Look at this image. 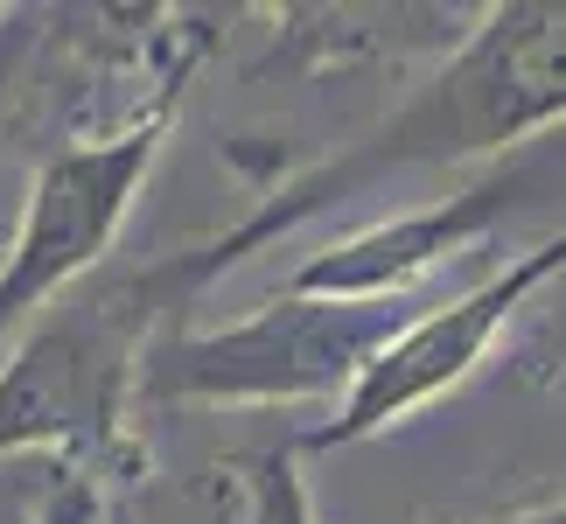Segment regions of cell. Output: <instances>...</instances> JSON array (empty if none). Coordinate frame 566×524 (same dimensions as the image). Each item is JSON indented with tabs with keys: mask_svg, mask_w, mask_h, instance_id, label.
<instances>
[{
	"mask_svg": "<svg viewBox=\"0 0 566 524\" xmlns=\"http://www.w3.org/2000/svg\"><path fill=\"white\" fill-rule=\"evenodd\" d=\"M553 273H566V231H553V238H538L532 252L504 259L483 287L454 294V301H441V308H427V315H406V329L391 336L371 364H364V378L350 385V399L336 406V420L308 427L294 448H357V441H378V433L406 427L412 412H427L433 399L462 391L475 378V364H490V349L504 343L517 308H525Z\"/></svg>",
	"mask_w": 566,
	"mask_h": 524,
	"instance_id": "5b68a950",
	"label": "cell"
},
{
	"mask_svg": "<svg viewBox=\"0 0 566 524\" xmlns=\"http://www.w3.org/2000/svg\"><path fill=\"white\" fill-rule=\"evenodd\" d=\"M532 203V175L525 168H490L462 182L454 196H433V203L385 217V224H364L336 245H322L315 259H301L287 294H315V301H399L412 294L433 266L462 259L475 238H490L511 210Z\"/></svg>",
	"mask_w": 566,
	"mask_h": 524,
	"instance_id": "8992f818",
	"label": "cell"
},
{
	"mask_svg": "<svg viewBox=\"0 0 566 524\" xmlns=\"http://www.w3.org/2000/svg\"><path fill=\"white\" fill-rule=\"evenodd\" d=\"M504 524H566V504H546V511H525V517H504Z\"/></svg>",
	"mask_w": 566,
	"mask_h": 524,
	"instance_id": "30bf717a",
	"label": "cell"
},
{
	"mask_svg": "<svg viewBox=\"0 0 566 524\" xmlns=\"http://www.w3.org/2000/svg\"><path fill=\"white\" fill-rule=\"evenodd\" d=\"M176 315L182 301L168 294L161 259H147L77 280L35 322H21L0 357V469L50 454L56 469L92 475V454H119L140 364L161 329H176Z\"/></svg>",
	"mask_w": 566,
	"mask_h": 524,
	"instance_id": "7a4b0ae2",
	"label": "cell"
},
{
	"mask_svg": "<svg viewBox=\"0 0 566 524\" xmlns=\"http://www.w3.org/2000/svg\"><path fill=\"white\" fill-rule=\"evenodd\" d=\"M176 113H182V84H168L140 119L35 161L21 224L0 252V336H14L56 294H71L77 280L98 273V259L126 231L147 175H155L168 134H176Z\"/></svg>",
	"mask_w": 566,
	"mask_h": 524,
	"instance_id": "277c9868",
	"label": "cell"
},
{
	"mask_svg": "<svg viewBox=\"0 0 566 524\" xmlns=\"http://www.w3.org/2000/svg\"><path fill=\"white\" fill-rule=\"evenodd\" d=\"M224 490V517L217 524H315V496L301 475V448H259L217 469Z\"/></svg>",
	"mask_w": 566,
	"mask_h": 524,
	"instance_id": "52a82bcc",
	"label": "cell"
},
{
	"mask_svg": "<svg viewBox=\"0 0 566 524\" xmlns=\"http://www.w3.org/2000/svg\"><path fill=\"white\" fill-rule=\"evenodd\" d=\"M42 524H98V483L84 469H71L56 483V496H50V517Z\"/></svg>",
	"mask_w": 566,
	"mask_h": 524,
	"instance_id": "9c48e42d",
	"label": "cell"
},
{
	"mask_svg": "<svg viewBox=\"0 0 566 524\" xmlns=\"http://www.w3.org/2000/svg\"><path fill=\"white\" fill-rule=\"evenodd\" d=\"M0 92H8V71H0Z\"/></svg>",
	"mask_w": 566,
	"mask_h": 524,
	"instance_id": "8fae6325",
	"label": "cell"
},
{
	"mask_svg": "<svg viewBox=\"0 0 566 524\" xmlns=\"http://www.w3.org/2000/svg\"><path fill=\"white\" fill-rule=\"evenodd\" d=\"M559 119H566V0L483 8L475 29L448 50V63L412 84V98L391 119H378L343 155L301 168L294 182H280L231 231L203 238V245H182V252H161V280L189 308L238 259L301 231L308 217L350 203V196L391 182V175H412V168H462V161L511 155V147H525L532 134H546Z\"/></svg>",
	"mask_w": 566,
	"mask_h": 524,
	"instance_id": "6da1fadb",
	"label": "cell"
},
{
	"mask_svg": "<svg viewBox=\"0 0 566 524\" xmlns=\"http://www.w3.org/2000/svg\"><path fill=\"white\" fill-rule=\"evenodd\" d=\"M406 329L399 301H315L280 294L224 329H161L140 364L147 406H203V412H252V406H315L350 399L364 364Z\"/></svg>",
	"mask_w": 566,
	"mask_h": 524,
	"instance_id": "3957f363",
	"label": "cell"
},
{
	"mask_svg": "<svg viewBox=\"0 0 566 524\" xmlns=\"http://www.w3.org/2000/svg\"><path fill=\"white\" fill-rule=\"evenodd\" d=\"M71 469H21V462H8L0 469V524H42L50 517V496H56V483Z\"/></svg>",
	"mask_w": 566,
	"mask_h": 524,
	"instance_id": "ba28073f",
	"label": "cell"
}]
</instances>
